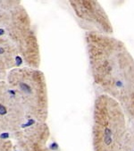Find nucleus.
<instances>
[{
  "instance_id": "1",
  "label": "nucleus",
  "mask_w": 134,
  "mask_h": 151,
  "mask_svg": "<svg viewBox=\"0 0 134 151\" xmlns=\"http://www.w3.org/2000/svg\"><path fill=\"white\" fill-rule=\"evenodd\" d=\"M88 58L94 84L118 102L134 128V57L125 43L118 39L99 43Z\"/></svg>"
},
{
  "instance_id": "2",
  "label": "nucleus",
  "mask_w": 134,
  "mask_h": 151,
  "mask_svg": "<svg viewBox=\"0 0 134 151\" xmlns=\"http://www.w3.org/2000/svg\"><path fill=\"white\" fill-rule=\"evenodd\" d=\"M121 106L113 98L99 94L93 106V151H121L129 129Z\"/></svg>"
},
{
  "instance_id": "3",
  "label": "nucleus",
  "mask_w": 134,
  "mask_h": 151,
  "mask_svg": "<svg viewBox=\"0 0 134 151\" xmlns=\"http://www.w3.org/2000/svg\"><path fill=\"white\" fill-rule=\"evenodd\" d=\"M6 81L23 106L28 118L47 122L48 91L44 73L40 69L20 66L10 71Z\"/></svg>"
},
{
  "instance_id": "4",
  "label": "nucleus",
  "mask_w": 134,
  "mask_h": 151,
  "mask_svg": "<svg viewBox=\"0 0 134 151\" xmlns=\"http://www.w3.org/2000/svg\"><path fill=\"white\" fill-rule=\"evenodd\" d=\"M4 31V33L16 46L25 66L40 69L41 55L37 32L28 11L21 1H17L12 8L7 10Z\"/></svg>"
},
{
  "instance_id": "5",
  "label": "nucleus",
  "mask_w": 134,
  "mask_h": 151,
  "mask_svg": "<svg viewBox=\"0 0 134 151\" xmlns=\"http://www.w3.org/2000/svg\"><path fill=\"white\" fill-rule=\"evenodd\" d=\"M75 17L86 32L112 35L114 28L106 10L98 1L93 0H70Z\"/></svg>"
},
{
  "instance_id": "6",
  "label": "nucleus",
  "mask_w": 134,
  "mask_h": 151,
  "mask_svg": "<svg viewBox=\"0 0 134 151\" xmlns=\"http://www.w3.org/2000/svg\"><path fill=\"white\" fill-rule=\"evenodd\" d=\"M23 106L6 81H0V132L14 134L27 122Z\"/></svg>"
},
{
  "instance_id": "7",
  "label": "nucleus",
  "mask_w": 134,
  "mask_h": 151,
  "mask_svg": "<svg viewBox=\"0 0 134 151\" xmlns=\"http://www.w3.org/2000/svg\"><path fill=\"white\" fill-rule=\"evenodd\" d=\"M20 151H51L48 147L50 129L47 122L31 121L13 134Z\"/></svg>"
},
{
  "instance_id": "8",
  "label": "nucleus",
  "mask_w": 134,
  "mask_h": 151,
  "mask_svg": "<svg viewBox=\"0 0 134 151\" xmlns=\"http://www.w3.org/2000/svg\"><path fill=\"white\" fill-rule=\"evenodd\" d=\"M22 62L16 46L5 33L0 34V81H6L8 73L20 67Z\"/></svg>"
},
{
  "instance_id": "9",
  "label": "nucleus",
  "mask_w": 134,
  "mask_h": 151,
  "mask_svg": "<svg viewBox=\"0 0 134 151\" xmlns=\"http://www.w3.org/2000/svg\"><path fill=\"white\" fill-rule=\"evenodd\" d=\"M13 134L0 132V151H13L14 150Z\"/></svg>"
},
{
  "instance_id": "10",
  "label": "nucleus",
  "mask_w": 134,
  "mask_h": 151,
  "mask_svg": "<svg viewBox=\"0 0 134 151\" xmlns=\"http://www.w3.org/2000/svg\"><path fill=\"white\" fill-rule=\"evenodd\" d=\"M121 151H134V128L129 126Z\"/></svg>"
},
{
  "instance_id": "11",
  "label": "nucleus",
  "mask_w": 134,
  "mask_h": 151,
  "mask_svg": "<svg viewBox=\"0 0 134 151\" xmlns=\"http://www.w3.org/2000/svg\"><path fill=\"white\" fill-rule=\"evenodd\" d=\"M6 19H7V10L0 9V29L1 28L4 29Z\"/></svg>"
}]
</instances>
